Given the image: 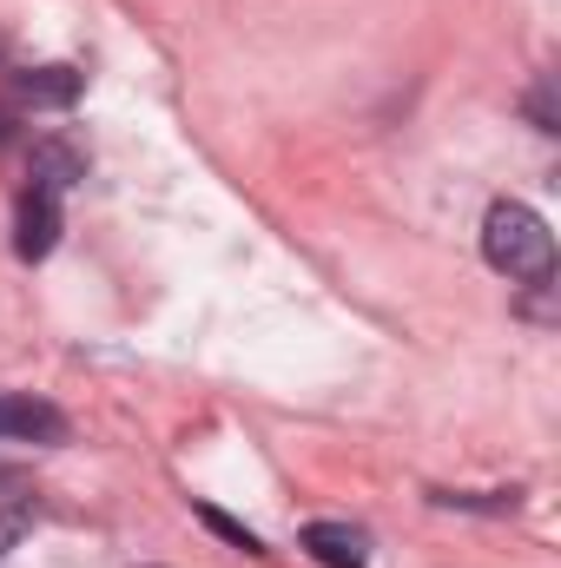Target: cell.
<instances>
[{
    "label": "cell",
    "mask_w": 561,
    "mask_h": 568,
    "mask_svg": "<svg viewBox=\"0 0 561 568\" xmlns=\"http://www.w3.org/2000/svg\"><path fill=\"white\" fill-rule=\"evenodd\" d=\"M297 542H304L310 562H324V568H370V536L350 529V523H310Z\"/></svg>",
    "instance_id": "277c9868"
},
{
    "label": "cell",
    "mask_w": 561,
    "mask_h": 568,
    "mask_svg": "<svg viewBox=\"0 0 561 568\" xmlns=\"http://www.w3.org/2000/svg\"><path fill=\"white\" fill-rule=\"evenodd\" d=\"M0 443H67V417L40 397L0 390Z\"/></svg>",
    "instance_id": "7a4b0ae2"
},
{
    "label": "cell",
    "mask_w": 561,
    "mask_h": 568,
    "mask_svg": "<svg viewBox=\"0 0 561 568\" xmlns=\"http://www.w3.org/2000/svg\"><path fill=\"white\" fill-rule=\"evenodd\" d=\"M86 179V152H73L67 140H40L33 145V192H67V185H80Z\"/></svg>",
    "instance_id": "5b68a950"
},
{
    "label": "cell",
    "mask_w": 561,
    "mask_h": 568,
    "mask_svg": "<svg viewBox=\"0 0 561 568\" xmlns=\"http://www.w3.org/2000/svg\"><path fill=\"white\" fill-rule=\"evenodd\" d=\"M53 245H60V199L53 192H27L20 199V219H13V252L27 265H40Z\"/></svg>",
    "instance_id": "3957f363"
},
{
    "label": "cell",
    "mask_w": 561,
    "mask_h": 568,
    "mask_svg": "<svg viewBox=\"0 0 561 568\" xmlns=\"http://www.w3.org/2000/svg\"><path fill=\"white\" fill-rule=\"evenodd\" d=\"M0 140H7V120H0Z\"/></svg>",
    "instance_id": "9c48e42d"
},
{
    "label": "cell",
    "mask_w": 561,
    "mask_h": 568,
    "mask_svg": "<svg viewBox=\"0 0 561 568\" xmlns=\"http://www.w3.org/2000/svg\"><path fill=\"white\" fill-rule=\"evenodd\" d=\"M198 523H205V529H212V536H225V542H232V549H245V556H265V542H258V536H252V529H245V523H232V516H225V509H212V503H198Z\"/></svg>",
    "instance_id": "52a82bcc"
},
{
    "label": "cell",
    "mask_w": 561,
    "mask_h": 568,
    "mask_svg": "<svg viewBox=\"0 0 561 568\" xmlns=\"http://www.w3.org/2000/svg\"><path fill=\"white\" fill-rule=\"evenodd\" d=\"M27 529H33V509H27V503H7V509H0V562L27 542Z\"/></svg>",
    "instance_id": "ba28073f"
},
{
    "label": "cell",
    "mask_w": 561,
    "mask_h": 568,
    "mask_svg": "<svg viewBox=\"0 0 561 568\" xmlns=\"http://www.w3.org/2000/svg\"><path fill=\"white\" fill-rule=\"evenodd\" d=\"M20 100H27V106H73V100H80V73H73V67L20 73Z\"/></svg>",
    "instance_id": "8992f818"
},
{
    "label": "cell",
    "mask_w": 561,
    "mask_h": 568,
    "mask_svg": "<svg viewBox=\"0 0 561 568\" xmlns=\"http://www.w3.org/2000/svg\"><path fill=\"white\" fill-rule=\"evenodd\" d=\"M482 258L516 284H555V232L542 225V212H529L522 199H496L482 219Z\"/></svg>",
    "instance_id": "6da1fadb"
}]
</instances>
